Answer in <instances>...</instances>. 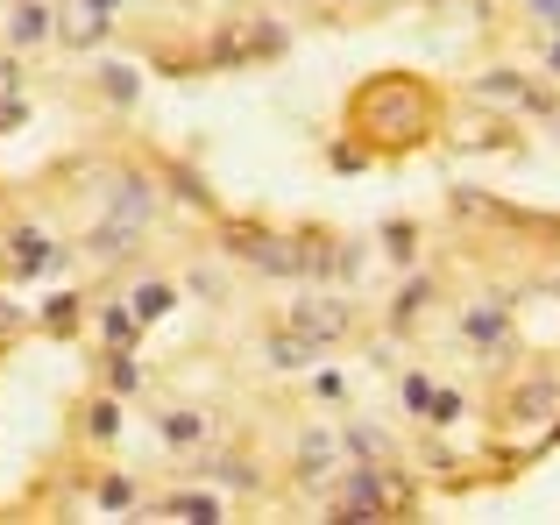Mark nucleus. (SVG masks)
Here are the masks:
<instances>
[{
    "mask_svg": "<svg viewBox=\"0 0 560 525\" xmlns=\"http://www.w3.org/2000/svg\"><path fill=\"white\" fill-rule=\"evenodd\" d=\"M164 511H178V518H213V504H206V497H171Z\"/></svg>",
    "mask_w": 560,
    "mask_h": 525,
    "instance_id": "6ab92c4d",
    "label": "nucleus"
},
{
    "mask_svg": "<svg viewBox=\"0 0 560 525\" xmlns=\"http://www.w3.org/2000/svg\"><path fill=\"white\" fill-rule=\"evenodd\" d=\"M426 412L447 426V419H461V398H454V391H433V405H426Z\"/></svg>",
    "mask_w": 560,
    "mask_h": 525,
    "instance_id": "f3484780",
    "label": "nucleus"
},
{
    "mask_svg": "<svg viewBox=\"0 0 560 525\" xmlns=\"http://www.w3.org/2000/svg\"><path fill=\"white\" fill-rule=\"evenodd\" d=\"M135 313H142V320L171 313V284H142V291H135Z\"/></svg>",
    "mask_w": 560,
    "mask_h": 525,
    "instance_id": "9b49d317",
    "label": "nucleus"
},
{
    "mask_svg": "<svg viewBox=\"0 0 560 525\" xmlns=\"http://www.w3.org/2000/svg\"><path fill=\"white\" fill-rule=\"evenodd\" d=\"M107 36V8H93V0H71V15H64V43L71 50H93Z\"/></svg>",
    "mask_w": 560,
    "mask_h": 525,
    "instance_id": "f03ea898",
    "label": "nucleus"
},
{
    "mask_svg": "<svg viewBox=\"0 0 560 525\" xmlns=\"http://www.w3.org/2000/svg\"><path fill=\"white\" fill-rule=\"evenodd\" d=\"M164 440L185 455V447H199V440H206V419H199V412H171V419H164Z\"/></svg>",
    "mask_w": 560,
    "mask_h": 525,
    "instance_id": "0eeeda50",
    "label": "nucleus"
},
{
    "mask_svg": "<svg viewBox=\"0 0 560 525\" xmlns=\"http://www.w3.org/2000/svg\"><path fill=\"white\" fill-rule=\"evenodd\" d=\"M0 270H8V249H0Z\"/></svg>",
    "mask_w": 560,
    "mask_h": 525,
    "instance_id": "5701e85b",
    "label": "nucleus"
},
{
    "mask_svg": "<svg viewBox=\"0 0 560 525\" xmlns=\"http://www.w3.org/2000/svg\"><path fill=\"white\" fill-rule=\"evenodd\" d=\"M390 497H397V483L376 476V469H355V476L334 483V511H390Z\"/></svg>",
    "mask_w": 560,
    "mask_h": 525,
    "instance_id": "f257e3e1",
    "label": "nucleus"
},
{
    "mask_svg": "<svg viewBox=\"0 0 560 525\" xmlns=\"http://www.w3.org/2000/svg\"><path fill=\"white\" fill-rule=\"evenodd\" d=\"M100 504H107V511H128V483L107 476V483H100Z\"/></svg>",
    "mask_w": 560,
    "mask_h": 525,
    "instance_id": "a211bd4d",
    "label": "nucleus"
},
{
    "mask_svg": "<svg viewBox=\"0 0 560 525\" xmlns=\"http://www.w3.org/2000/svg\"><path fill=\"white\" fill-rule=\"evenodd\" d=\"M291 320H298V334H305L312 348H319V341H334V334L348 327V313H341V306H327V298H312V306H298Z\"/></svg>",
    "mask_w": 560,
    "mask_h": 525,
    "instance_id": "7ed1b4c3",
    "label": "nucleus"
},
{
    "mask_svg": "<svg viewBox=\"0 0 560 525\" xmlns=\"http://www.w3.org/2000/svg\"><path fill=\"white\" fill-rule=\"evenodd\" d=\"M107 384H114V391H135V384H142V369H135L128 355H114V369H107Z\"/></svg>",
    "mask_w": 560,
    "mask_h": 525,
    "instance_id": "4468645a",
    "label": "nucleus"
},
{
    "mask_svg": "<svg viewBox=\"0 0 560 525\" xmlns=\"http://www.w3.org/2000/svg\"><path fill=\"white\" fill-rule=\"evenodd\" d=\"M461 334H468V341H475V348H497V341H504V334H511V320H504V313H497V306H475V313H468V320H461Z\"/></svg>",
    "mask_w": 560,
    "mask_h": 525,
    "instance_id": "423d86ee",
    "label": "nucleus"
},
{
    "mask_svg": "<svg viewBox=\"0 0 560 525\" xmlns=\"http://www.w3.org/2000/svg\"><path fill=\"white\" fill-rule=\"evenodd\" d=\"M312 391H319V398H341V391H348V377H341V369H319Z\"/></svg>",
    "mask_w": 560,
    "mask_h": 525,
    "instance_id": "dca6fc26",
    "label": "nucleus"
},
{
    "mask_svg": "<svg viewBox=\"0 0 560 525\" xmlns=\"http://www.w3.org/2000/svg\"><path fill=\"white\" fill-rule=\"evenodd\" d=\"M86 433H93V440H114V433H121V412H114V405L100 398V405L86 412Z\"/></svg>",
    "mask_w": 560,
    "mask_h": 525,
    "instance_id": "f8f14e48",
    "label": "nucleus"
},
{
    "mask_svg": "<svg viewBox=\"0 0 560 525\" xmlns=\"http://www.w3.org/2000/svg\"><path fill=\"white\" fill-rule=\"evenodd\" d=\"M135 327H142V313H135V306H107V313H100V334H107L114 348H128V341H135Z\"/></svg>",
    "mask_w": 560,
    "mask_h": 525,
    "instance_id": "6e6552de",
    "label": "nucleus"
},
{
    "mask_svg": "<svg viewBox=\"0 0 560 525\" xmlns=\"http://www.w3.org/2000/svg\"><path fill=\"white\" fill-rule=\"evenodd\" d=\"M553 71H560V43H553Z\"/></svg>",
    "mask_w": 560,
    "mask_h": 525,
    "instance_id": "4be33fe9",
    "label": "nucleus"
},
{
    "mask_svg": "<svg viewBox=\"0 0 560 525\" xmlns=\"http://www.w3.org/2000/svg\"><path fill=\"white\" fill-rule=\"evenodd\" d=\"M8 249H15V256H22V263H15V270H29V277H50V270H57V263H64V256H57V242H43V235H36V228H22V235H15V242H8Z\"/></svg>",
    "mask_w": 560,
    "mask_h": 525,
    "instance_id": "20e7f679",
    "label": "nucleus"
},
{
    "mask_svg": "<svg viewBox=\"0 0 560 525\" xmlns=\"http://www.w3.org/2000/svg\"><path fill=\"white\" fill-rule=\"evenodd\" d=\"M50 36H57L50 8H43V0H22V8H15V43H22V50H36V43H50Z\"/></svg>",
    "mask_w": 560,
    "mask_h": 525,
    "instance_id": "39448f33",
    "label": "nucleus"
},
{
    "mask_svg": "<svg viewBox=\"0 0 560 525\" xmlns=\"http://www.w3.org/2000/svg\"><path fill=\"white\" fill-rule=\"evenodd\" d=\"M298 462H305V476H319L334 462V433H305V447H298Z\"/></svg>",
    "mask_w": 560,
    "mask_h": 525,
    "instance_id": "9d476101",
    "label": "nucleus"
},
{
    "mask_svg": "<svg viewBox=\"0 0 560 525\" xmlns=\"http://www.w3.org/2000/svg\"><path fill=\"white\" fill-rule=\"evenodd\" d=\"M532 8H539L546 22H560V0H532Z\"/></svg>",
    "mask_w": 560,
    "mask_h": 525,
    "instance_id": "aec40b11",
    "label": "nucleus"
},
{
    "mask_svg": "<svg viewBox=\"0 0 560 525\" xmlns=\"http://www.w3.org/2000/svg\"><path fill=\"white\" fill-rule=\"evenodd\" d=\"M93 8H107V15H114V8H121V0H93Z\"/></svg>",
    "mask_w": 560,
    "mask_h": 525,
    "instance_id": "412c9836",
    "label": "nucleus"
},
{
    "mask_svg": "<svg viewBox=\"0 0 560 525\" xmlns=\"http://www.w3.org/2000/svg\"><path fill=\"white\" fill-rule=\"evenodd\" d=\"M348 447H355L362 462H376V455H383V440H376V426H355V440H348Z\"/></svg>",
    "mask_w": 560,
    "mask_h": 525,
    "instance_id": "2eb2a0df",
    "label": "nucleus"
},
{
    "mask_svg": "<svg viewBox=\"0 0 560 525\" xmlns=\"http://www.w3.org/2000/svg\"><path fill=\"white\" fill-rule=\"evenodd\" d=\"M100 93H107L114 107H128V100H135V71H128V64H107V71H100Z\"/></svg>",
    "mask_w": 560,
    "mask_h": 525,
    "instance_id": "1a4fd4ad",
    "label": "nucleus"
},
{
    "mask_svg": "<svg viewBox=\"0 0 560 525\" xmlns=\"http://www.w3.org/2000/svg\"><path fill=\"white\" fill-rule=\"evenodd\" d=\"M553 398H560V384H525V391H518V412L532 419V412H546Z\"/></svg>",
    "mask_w": 560,
    "mask_h": 525,
    "instance_id": "ddd939ff",
    "label": "nucleus"
}]
</instances>
